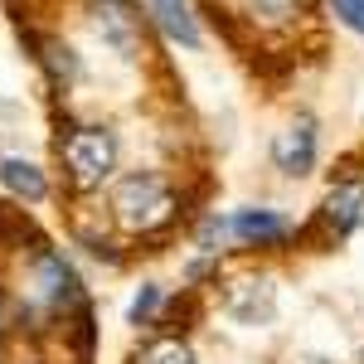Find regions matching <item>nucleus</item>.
I'll use <instances>...</instances> for the list:
<instances>
[{"label":"nucleus","mask_w":364,"mask_h":364,"mask_svg":"<svg viewBox=\"0 0 364 364\" xmlns=\"http://www.w3.org/2000/svg\"><path fill=\"white\" fill-rule=\"evenodd\" d=\"M175 209H180L175 190L156 170H132L112 195V214L127 233H156V228H166L175 219Z\"/></svg>","instance_id":"obj_1"},{"label":"nucleus","mask_w":364,"mask_h":364,"mask_svg":"<svg viewBox=\"0 0 364 364\" xmlns=\"http://www.w3.org/2000/svg\"><path fill=\"white\" fill-rule=\"evenodd\" d=\"M63 166H68V180L78 190H97L117 170V136L107 127H78L63 141Z\"/></svg>","instance_id":"obj_2"},{"label":"nucleus","mask_w":364,"mask_h":364,"mask_svg":"<svg viewBox=\"0 0 364 364\" xmlns=\"http://www.w3.org/2000/svg\"><path fill=\"white\" fill-rule=\"evenodd\" d=\"M204 248L214 243V238H243V243H282L287 238V219L272 214V209H243V214H233V219H209L204 224Z\"/></svg>","instance_id":"obj_3"},{"label":"nucleus","mask_w":364,"mask_h":364,"mask_svg":"<svg viewBox=\"0 0 364 364\" xmlns=\"http://www.w3.org/2000/svg\"><path fill=\"white\" fill-rule=\"evenodd\" d=\"M272 311H277V291H272L267 277L262 282H233L228 287V316L238 326H267Z\"/></svg>","instance_id":"obj_4"},{"label":"nucleus","mask_w":364,"mask_h":364,"mask_svg":"<svg viewBox=\"0 0 364 364\" xmlns=\"http://www.w3.org/2000/svg\"><path fill=\"white\" fill-rule=\"evenodd\" d=\"M272 161H277L282 175H306V170L316 166V127H311L306 117H301V122H291V127L277 136Z\"/></svg>","instance_id":"obj_5"},{"label":"nucleus","mask_w":364,"mask_h":364,"mask_svg":"<svg viewBox=\"0 0 364 364\" xmlns=\"http://www.w3.org/2000/svg\"><path fill=\"white\" fill-rule=\"evenodd\" d=\"M360 214H364V180H345L326 195V224L336 233H350L360 224Z\"/></svg>","instance_id":"obj_6"},{"label":"nucleus","mask_w":364,"mask_h":364,"mask_svg":"<svg viewBox=\"0 0 364 364\" xmlns=\"http://www.w3.org/2000/svg\"><path fill=\"white\" fill-rule=\"evenodd\" d=\"M97 29H102V39H107V44H112L122 58L136 54V20L127 15V5H122V0L97 5Z\"/></svg>","instance_id":"obj_7"},{"label":"nucleus","mask_w":364,"mask_h":364,"mask_svg":"<svg viewBox=\"0 0 364 364\" xmlns=\"http://www.w3.org/2000/svg\"><path fill=\"white\" fill-rule=\"evenodd\" d=\"M0 185H5L10 195L29 199V204H39V199L49 195V180H44V170L34 166V161H20V156L0 161Z\"/></svg>","instance_id":"obj_8"},{"label":"nucleus","mask_w":364,"mask_h":364,"mask_svg":"<svg viewBox=\"0 0 364 364\" xmlns=\"http://www.w3.org/2000/svg\"><path fill=\"white\" fill-rule=\"evenodd\" d=\"M151 10H156L161 29H166L175 44H185V49H195V44H199V25H195L190 0H151Z\"/></svg>","instance_id":"obj_9"},{"label":"nucleus","mask_w":364,"mask_h":364,"mask_svg":"<svg viewBox=\"0 0 364 364\" xmlns=\"http://www.w3.org/2000/svg\"><path fill=\"white\" fill-rule=\"evenodd\" d=\"M136 364H195V350L185 340H151L136 355Z\"/></svg>","instance_id":"obj_10"},{"label":"nucleus","mask_w":364,"mask_h":364,"mask_svg":"<svg viewBox=\"0 0 364 364\" xmlns=\"http://www.w3.org/2000/svg\"><path fill=\"white\" fill-rule=\"evenodd\" d=\"M340 15V25H350L355 34H364V0H331Z\"/></svg>","instance_id":"obj_11"},{"label":"nucleus","mask_w":364,"mask_h":364,"mask_svg":"<svg viewBox=\"0 0 364 364\" xmlns=\"http://www.w3.org/2000/svg\"><path fill=\"white\" fill-rule=\"evenodd\" d=\"M161 306V287H146L136 301H132V326H141V321H151V311Z\"/></svg>","instance_id":"obj_12"},{"label":"nucleus","mask_w":364,"mask_h":364,"mask_svg":"<svg viewBox=\"0 0 364 364\" xmlns=\"http://www.w3.org/2000/svg\"><path fill=\"white\" fill-rule=\"evenodd\" d=\"M257 5V15H267V20H287V15H296V0H252Z\"/></svg>","instance_id":"obj_13"},{"label":"nucleus","mask_w":364,"mask_h":364,"mask_svg":"<svg viewBox=\"0 0 364 364\" xmlns=\"http://www.w3.org/2000/svg\"><path fill=\"white\" fill-rule=\"evenodd\" d=\"M291 364H336V360H326V355H301V360H291Z\"/></svg>","instance_id":"obj_14"}]
</instances>
